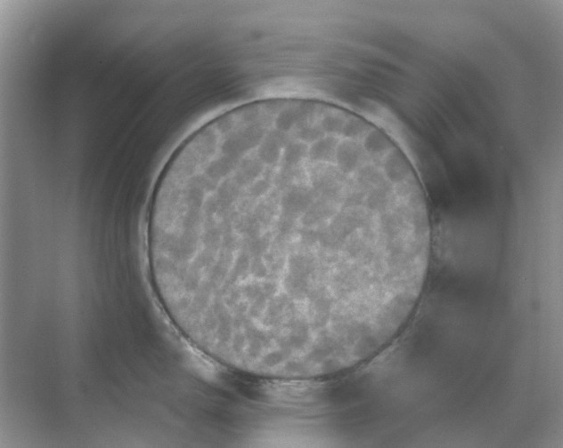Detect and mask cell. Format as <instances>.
Instances as JSON below:
<instances>
[{
	"mask_svg": "<svg viewBox=\"0 0 563 448\" xmlns=\"http://www.w3.org/2000/svg\"><path fill=\"white\" fill-rule=\"evenodd\" d=\"M160 239L204 352L302 380L356 365L404 325L430 256L427 198L406 156L354 117L265 112L172 171Z\"/></svg>",
	"mask_w": 563,
	"mask_h": 448,
	"instance_id": "1",
	"label": "cell"
}]
</instances>
